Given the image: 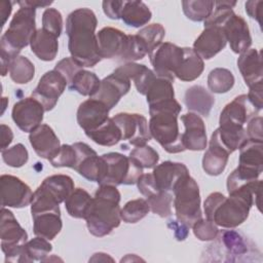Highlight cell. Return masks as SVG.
<instances>
[{"mask_svg": "<svg viewBox=\"0 0 263 263\" xmlns=\"http://www.w3.org/2000/svg\"><path fill=\"white\" fill-rule=\"evenodd\" d=\"M95 12L86 7L73 10L66 21L68 48L71 58L82 68L93 67L101 60L96 29Z\"/></svg>", "mask_w": 263, "mask_h": 263, "instance_id": "6da1fadb", "label": "cell"}, {"mask_svg": "<svg viewBox=\"0 0 263 263\" xmlns=\"http://www.w3.org/2000/svg\"><path fill=\"white\" fill-rule=\"evenodd\" d=\"M261 180L248 183L235 191L228 193L215 209L211 221L223 228H234L243 223L249 217L253 204L260 210Z\"/></svg>", "mask_w": 263, "mask_h": 263, "instance_id": "7a4b0ae2", "label": "cell"}, {"mask_svg": "<svg viewBox=\"0 0 263 263\" xmlns=\"http://www.w3.org/2000/svg\"><path fill=\"white\" fill-rule=\"evenodd\" d=\"M36 9L30 6H20L12 16L8 29L0 40L1 75L9 72L11 62L18 57L21 50L28 46L36 32Z\"/></svg>", "mask_w": 263, "mask_h": 263, "instance_id": "3957f363", "label": "cell"}, {"mask_svg": "<svg viewBox=\"0 0 263 263\" xmlns=\"http://www.w3.org/2000/svg\"><path fill=\"white\" fill-rule=\"evenodd\" d=\"M120 192L116 186L100 185L85 216L90 234L103 237L120 225Z\"/></svg>", "mask_w": 263, "mask_h": 263, "instance_id": "277c9868", "label": "cell"}, {"mask_svg": "<svg viewBox=\"0 0 263 263\" xmlns=\"http://www.w3.org/2000/svg\"><path fill=\"white\" fill-rule=\"evenodd\" d=\"M181 110V105L175 99L149 107L150 135L167 153L185 151L178 125Z\"/></svg>", "mask_w": 263, "mask_h": 263, "instance_id": "5b68a950", "label": "cell"}, {"mask_svg": "<svg viewBox=\"0 0 263 263\" xmlns=\"http://www.w3.org/2000/svg\"><path fill=\"white\" fill-rule=\"evenodd\" d=\"M263 171V142L247 139L239 147L238 166L227 178V191L258 180Z\"/></svg>", "mask_w": 263, "mask_h": 263, "instance_id": "8992f818", "label": "cell"}, {"mask_svg": "<svg viewBox=\"0 0 263 263\" xmlns=\"http://www.w3.org/2000/svg\"><path fill=\"white\" fill-rule=\"evenodd\" d=\"M215 241L208 246L205 255L220 256L217 261L236 262V261H252L249 256L260 253L255 251L254 243L242 233L236 230L219 231Z\"/></svg>", "mask_w": 263, "mask_h": 263, "instance_id": "52a82bcc", "label": "cell"}, {"mask_svg": "<svg viewBox=\"0 0 263 263\" xmlns=\"http://www.w3.org/2000/svg\"><path fill=\"white\" fill-rule=\"evenodd\" d=\"M173 193V204L177 220L190 228L197 220L202 218L199 187L196 181L190 175L183 177L175 187Z\"/></svg>", "mask_w": 263, "mask_h": 263, "instance_id": "ba28073f", "label": "cell"}, {"mask_svg": "<svg viewBox=\"0 0 263 263\" xmlns=\"http://www.w3.org/2000/svg\"><path fill=\"white\" fill-rule=\"evenodd\" d=\"M107 164L106 175L100 185H134L143 174V167L129 156L118 152L102 155Z\"/></svg>", "mask_w": 263, "mask_h": 263, "instance_id": "9c48e42d", "label": "cell"}, {"mask_svg": "<svg viewBox=\"0 0 263 263\" xmlns=\"http://www.w3.org/2000/svg\"><path fill=\"white\" fill-rule=\"evenodd\" d=\"M148 55L155 75L174 82L175 73L184 55L183 47L171 42H162Z\"/></svg>", "mask_w": 263, "mask_h": 263, "instance_id": "30bf717a", "label": "cell"}, {"mask_svg": "<svg viewBox=\"0 0 263 263\" xmlns=\"http://www.w3.org/2000/svg\"><path fill=\"white\" fill-rule=\"evenodd\" d=\"M72 146L77 154L74 170L86 180L97 182L100 185L107 171V164L102 155L98 156L92 148L82 142H76Z\"/></svg>", "mask_w": 263, "mask_h": 263, "instance_id": "8fae6325", "label": "cell"}, {"mask_svg": "<svg viewBox=\"0 0 263 263\" xmlns=\"http://www.w3.org/2000/svg\"><path fill=\"white\" fill-rule=\"evenodd\" d=\"M122 134V140L138 147L144 146L151 140L148 122L145 116L138 113L121 112L112 117Z\"/></svg>", "mask_w": 263, "mask_h": 263, "instance_id": "7c38bea8", "label": "cell"}, {"mask_svg": "<svg viewBox=\"0 0 263 263\" xmlns=\"http://www.w3.org/2000/svg\"><path fill=\"white\" fill-rule=\"evenodd\" d=\"M67 85L65 77L53 69L47 71L39 79L37 86L32 91V97L43 106L45 111H50L55 107Z\"/></svg>", "mask_w": 263, "mask_h": 263, "instance_id": "4fadbf2b", "label": "cell"}, {"mask_svg": "<svg viewBox=\"0 0 263 263\" xmlns=\"http://www.w3.org/2000/svg\"><path fill=\"white\" fill-rule=\"evenodd\" d=\"M0 184L2 206L22 209L31 204L33 192L20 178L11 175H2Z\"/></svg>", "mask_w": 263, "mask_h": 263, "instance_id": "5bb4252c", "label": "cell"}, {"mask_svg": "<svg viewBox=\"0 0 263 263\" xmlns=\"http://www.w3.org/2000/svg\"><path fill=\"white\" fill-rule=\"evenodd\" d=\"M44 112L43 106L36 99L30 97L22 99L13 105L11 117L21 130L31 133L41 124Z\"/></svg>", "mask_w": 263, "mask_h": 263, "instance_id": "9a60e30c", "label": "cell"}, {"mask_svg": "<svg viewBox=\"0 0 263 263\" xmlns=\"http://www.w3.org/2000/svg\"><path fill=\"white\" fill-rule=\"evenodd\" d=\"M0 238L1 250L4 255L23 247L28 241L26 230L20 225L12 212L6 210L4 206L1 209Z\"/></svg>", "mask_w": 263, "mask_h": 263, "instance_id": "2e32d148", "label": "cell"}, {"mask_svg": "<svg viewBox=\"0 0 263 263\" xmlns=\"http://www.w3.org/2000/svg\"><path fill=\"white\" fill-rule=\"evenodd\" d=\"M259 111L251 103L247 95H240L224 107L220 114L219 123L220 125L245 127V124L255 117Z\"/></svg>", "mask_w": 263, "mask_h": 263, "instance_id": "e0dca14e", "label": "cell"}, {"mask_svg": "<svg viewBox=\"0 0 263 263\" xmlns=\"http://www.w3.org/2000/svg\"><path fill=\"white\" fill-rule=\"evenodd\" d=\"M129 89L130 80L116 71H113V73L101 80L98 91L91 98L101 101L111 110Z\"/></svg>", "mask_w": 263, "mask_h": 263, "instance_id": "ac0fdd59", "label": "cell"}, {"mask_svg": "<svg viewBox=\"0 0 263 263\" xmlns=\"http://www.w3.org/2000/svg\"><path fill=\"white\" fill-rule=\"evenodd\" d=\"M227 42L234 53H242L252 44V37L246 20L234 12L221 26Z\"/></svg>", "mask_w": 263, "mask_h": 263, "instance_id": "d6986e66", "label": "cell"}, {"mask_svg": "<svg viewBox=\"0 0 263 263\" xmlns=\"http://www.w3.org/2000/svg\"><path fill=\"white\" fill-rule=\"evenodd\" d=\"M99 51L102 59L121 60L125 52L128 35L119 29L113 27H105L97 33Z\"/></svg>", "mask_w": 263, "mask_h": 263, "instance_id": "ffe728a7", "label": "cell"}, {"mask_svg": "<svg viewBox=\"0 0 263 263\" xmlns=\"http://www.w3.org/2000/svg\"><path fill=\"white\" fill-rule=\"evenodd\" d=\"M109 111L110 109L104 103L89 98L78 107L76 114L77 123L84 133L91 132L108 120Z\"/></svg>", "mask_w": 263, "mask_h": 263, "instance_id": "44dd1931", "label": "cell"}, {"mask_svg": "<svg viewBox=\"0 0 263 263\" xmlns=\"http://www.w3.org/2000/svg\"><path fill=\"white\" fill-rule=\"evenodd\" d=\"M185 132L182 134V143L185 150L201 151L206 148V133L202 118L195 113L189 112L181 116Z\"/></svg>", "mask_w": 263, "mask_h": 263, "instance_id": "7402d4cb", "label": "cell"}, {"mask_svg": "<svg viewBox=\"0 0 263 263\" xmlns=\"http://www.w3.org/2000/svg\"><path fill=\"white\" fill-rule=\"evenodd\" d=\"M227 40L221 27H206L193 43V50L202 59L210 60L225 48Z\"/></svg>", "mask_w": 263, "mask_h": 263, "instance_id": "603a6c76", "label": "cell"}, {"mask_svg": "<svg viewBox=\"0 0 263 263\" xmlns=\"http://www.w3.org/2000/svg\"><path fill=\"white\" fill-rule=\"evenodd\" d=\"M187 175H189V171L184 163L171 160L157 164L152 172L153 180L158 190L170 193H173L179 181Z\"/></svg>", "mask_w": 263, "mask_h": 263, "instance_id": "cb8c5ba5", "label": "cell"}, {"mask_svg": "<svg viewBox=\"0 0 263 263\" xmlns=\"http://www.w3.org/2000/svg\"><path fill=\"white\" fill-rule=\"evenodd\" d=\"M29 141L35 153L45 159H51L60 150L61 143L53 129L47 124H40L29 135Z\"/></svg>", "mask_w": 263, "mask_h": 263, "instance_id": "d4e9b609", "label": "cell"}, {"mask_svg": "<svg viewBox=\"0 0 263 263\" xmlns=\"http://www.w3.org/2000/svg\"><path fill=\"white\" fill-rule=\"evenodd\" d=\"M32 218L33 231L36 236H41L48 240H51L62 230L63 223L61 219L60 209L33 213Z\"/></svg>", "mask_w": 263, "mask_h": 263, "instance_id": "484cf974", "label": "cell"}, {"mask_svg": "<svg viewBox=\"0 0 263 263\" xmlns=\"http://www.w3.org/2000/svg\"><path fill=\"white\" fill-rule=\"evenodd\" d=\"M237 67L249 87L262 82L263 69L261 53L256 48H249L240 53L237 59Z\"/></svg>", "mask_w": 263, "mask_h": 263, "instance_id": "4316f807", "label": "cell"}, {"mask_svg": "<svg viewBox=\"0 0 263 263\" xmlns=\"http://www.w3.org/2000/svg\"><path fill=\"white\" fill-rule=\"evenodd\" d=\"M229 152L222 146L216 137L212 134L209 148L202 157V168L210 176H219L226 167Z\"/></svg>", "mask_w": 263, "mask_h": 263, "instance_id": "83f0119b", "label": "cell"}, {"mask_svg": "<svg viewBox=\"0 0 263 263\" xmlns=\"http://www.w3.org/2000/svg\"><path fill=\"white\" fill-rule=\"evenodd\" d=\"M184 104L192 113L205 117L215 104V97L203 86L192 85L184 95Z\"/></svg>", "mask_w": 263, "mask_h": 263, "instance_id": "f1b7e54d", "label": "cell"}, {"mask_svg": "<svg viewBox=\"0 0 263 263\" xmlns=\"http://www.w3.org/2000/svg\"><path fill=\"white\" fill-rule=\"evenodd\" d=\"M32 52L41 61L50 62L59 50L58 37L44 29H37L30 42Z\"/></svg>", "mask_w": 263, "mask_h": 263, "instance_id": "f546056e", "label": "cell"}, {"mask_svg": "<svg viewBox=\"0 0 263 263\" xmlns=\"http://www.w3.org/2000/svg\"><path fill=\"white\" fill-rule=\"evenodd\" d=\"M114 71L127 77L129 80L135 82V86L139 93L146 95V91L151 82L156 77L155 73L148 67L142 64L128 62L116 68Z\"/></svg>", "mask_w": 263, "mask_h": 263, "instance_id": "4dcf8cb0", "label": "cell"}, {"mask_svg": "<svg viewBox=\"0 0 263 263\" xmlns=\"http://www.w3.org/2000/svg\"><path fill=\"white\" fill-rule=\"evenodd\" d=\"M184 55L175 73V77L181 81H193L198 78L204 68L203 60L190 47H183Z\"/></svg>", "mask_w": 263, "mask_h": 263, "instance_id": "1f68e13d", "label": "cell"}, {"mask_svg": "<svg viewBox=\"0 0 263 263\" xmlns=\"http://www.w3.org/2000/svg\"><path fill=\"white\" fill-rule=\"evenodd\" d=\"M152 12L149 7L143 2L138 0L124 1L120 18L127 26L140 28L151 20Z\"/></svg>", "mask_w": 263, "mask_h": 263, "instance_id": "d6a6232c", "label": "cell"}, {"mask_svg": "<svg viewBox=\"0 0 263 263\" xmlns=\"http://www.w3.org/2000/svg\"><path fill=\"white\" fill-rule=\"evenodd\" d=\"M40 187L59 203L65 201L75 189L72 178L61 174L45 178L40 184Z\"/></svg>", "mask_w": 263, "mask_h": 263, "instance_id": "836d02e7", "label": "cell"}, {"mask_svg": "<svg viewBox=\"0 0 263 263\" xmlns=\"http://www.w3.org/2000/svg\"><path fill=\"white\" fill-rule=\"evenodd\" d=\"M85 135L96 144L106 147L114 146L120 140H122V134L120 128L110 117L104 124L91 132L85 133Z\"/></svg>", "mask_w": 263, "mask_h": 263, "instance_id": "e575fe53", "label": "cell"}, {"mask_svg": "<svg viewBox=\"0 0 263 263\" xmlns=\"http://www.w3.org/2000/svg\"><path fill=\"white\" fill-rule=\"evenodd\" d=\"M145 96L149 106L161 104L175 99L173 81L156 76L149 85Z\"/></svg>", "mask_w": 263, "mask_h": 263, "instance_id": "d590c367", "label": "cell"}, {"mask_svg": "<svg viewBox=\"0 0 263 263\" xmlns=\"http://www.w3.org/2000/svg\"><path fill=\"white\" fill-rule=\"evenodd\" d=\"M91 201L92 197L86 190L83 188H75L64 202L65 208L71 217L85 219Z\"/></svg>", "mask_w": 263, "mask_h": 263, "instance_id": "8d00e7d4", "label": "cell"}, {"mask_svg": "<svg viewBox=\"0 0 263 263\" xmlns=\"http://www.w3.org/2000/svg\"><path fill=\"white\" fill-rule=\"evenodd\" d=\"M100 84L101 80L93 72L81 69L74 75L68 87L70 90H75L79 95L91 98L98 91Z\"/></svg>", "mask_w": 263, "mask_h": 263, "instance_id": "74e56055", "label": "cell"}, {"mask_svg": "<svg viewBox=\"0 0 263 263\" xmlns=\"http://www.w3.org/2000/svg\"><path fill=\"white\" fill-rule=\"evenodd\" d=\"M34 64L28 58L18 55L11 62L9 67V76L13 82L17 84H26L34 78Z\"/></svg>", "mask_w": 263, "mask_h": 263, "instance_id": "f35d334b", "label": "cell"}, {"mask_svg": "<svg viewBox=\"0 0 263 263\" xmlns=\"http://www.w3.org/2000/svg\"><path fill=\"white\" fill-rule=\"evenodd\" d=\"M234 85V76L225 68H215L208 76L209 89L214 93H225Z\"/></svg>", "mask_w": 263, "mask_h": 263, "instance_id": "ab89813d", "label": "cell"}, {"mask_svg": "<svg viewBox=\"0 0 263 263\" xmlns=\"http://www.w3.org/2000/svg\"><path fill=\"white\" fill-rule=\"evenodd\" d=\"M183 11L187 18L193 22H204L213 12L215 1L188 0L182 2Z\"/></svg>", "mask_w": 263, "mask_h": 263, "instance_id": "60d3db41", "label": "cell"}, {"mask_svg": "<svg viewBox=\"0 0 263 263\" xmlns=\"http://www.w3.org/2000/svg\"><path fill=\"white\" fill-rule=\"evenodd\" d=\"M150 206L146 199L137 198L127 201L120 210V218L123 222L134 224L147 216Z\"/></svg>", "mask_w": 263, "mask_h": 263, "instance_id": "b9f144b4", "label": "cell"}, {"mask_svg": "<svg viewBox=\"0 0 263 263\" xmlns=\"http://www.w3.org/2000/svg\"><path fill=\"white\" fill-rule=\"evenodd\" d=\"M24 248L28 263L34 261H46L49 253L52 250V246L49 243L48 239L41 236H36L31 240H28Z\"/></svg>", "mask_w": 263, "mask_h": 263, "instance_id": "7bdbcfd3", "label": "cell"}, {"mask_svg": "<svg viewBox=\"0 0 263 263\" xmlns=\"http://www.w3.org/2000/svg\"><path fill=\"white\" fill-rule=\"evenodd\" d=\"M150 211L161 218H167L172 215L173 195L166 191H157L146 198Z\"/></svg>", "mask_w": 263, "mask_h": 263, "instance_id": "ee69618b", "label": "cell"}, {"mask_svg": "<svg viewBox=\"0 0 263 263\" xmlns=\"http://www.w3.org/2000/svg\"><path fill=\"white\" fill-rule=\"evenodd\" d=\"M137 34L145 42L148 49V54H150L155 47L162 43L165 30L160 24H151L142 28Z\"/></svg>", "mask_w": 263, "mask_h": 263, "instance_id": "f6af8a7d", "label": "cell"}, {"mask_svg": "<svg viewBox=\"0 0 263 263\" xmlns=\"http://www.w3.org/2000/svg\"><path fill=\"white\" fill-rule=\"evenodd\" d=\"M129 157L143 168H154L159 160V155L156 150L147 145L138 146L133 149L129 153Z\"/></svg>", "mask_w": 263, "mask_h": 263, "instance_id": "bcb514c9", "label": "cell"}, {"mask_svg": "<svg viewBox=\"0 0 263 263\" xmlns=\"http://www.w3.org/2000/svg\"><path fill=\"white\" fill-rule=\"evenodd\" d=\"M3 161L11 167H21L27 163L29 159V153L27 148L18 143L14 146L1 151Z\"/></svg>", "mask_w": 263, "mask_h": 263, "instance_id": "7dc6e473", "label": "cell"}, {"mask_svg": "<svg viewBox=\"0 0 263 263\" xmlns=\"http://www.w3.org/2000/svg\"><path fill=\"white\" fill-rule=\"evenodd\" d=\"M146 54H148V49L143 39L138 34L128 35L127 46L121 60L126 61L127 63L134 62L142 60Z\"/></svg>", "mask_w": 263, "mask_h": 263, "instance_id": "c3c4849f", "label": "cell"}, {"mask_svg": "<svg viewBox=\"0 0 263 263\" xmlns=\"http://www.w3.org/2000/svg\"><path fill=\"white\" fill-rule=\"evenodd\" d=\"M77 161V154L72 145H61L59 152L49 159V162L54 167H71L74 170Z\"/></svg>", "mask_w": 263, "mask_h": 263, "instance_id": "681fc988", "label": "cell"}, {"mask_svg": "<svg viewBox=\"0 0 263 263\" xmlns=\"http://www.w3.org/2000/svg\"><path fill=\"white\" fill-rule=\"evenodd\" d=\"M42 29L59 38L63 31L62 13L55 8H46L42 14Z\"/></svg>", "mask_w": 263, "mask_h": 263, "instance_id": "f907efd6", "label": "cell"}, {"mask_svg": "<svg viewBox=\"0 0 263 263\" xmlns=\"http://www.w3.org/2000/svg\"><path fill=\"white\" fill-rule=\"evenodd\" d=\"M194 235L202 241L214 240L219 232L218 226L209 219L200 218L192 226Z\"/></svg>", "mask_w": 263, "mask_h": 263, "instance_id": "816d5d0a", "label": "cell"}, {"mask_svg": "<svg viewBox=\"0 0 263 263\" xmlns=\"http://www.w3.org/2000/svg\"><path fill=\"white\" fill-rule=\"evenodd\" d=\"M81 69L82 67L79 66L71 57L61 60L54 67V70L59 71L65 77L68 84L71 82L74 75Z\"/></svg>", "mask_w": 263, "mask_h": 263, "instance_id": "f5cc1de1", "label": "cell"}, {"mask_svg": "<svg viewBox=\"0 0 263 263\" xmlns=\"http://www.w3.org/2000/svg\"><path fill=\"white\" fill-rule=\"evenodd\" d=\"M246 134H247L248 139L263 142L262 117L261 116H255L248 122V125L246 128Z\"/></svg>", "mask_w": 263, "mask_h": 263, "instance_id": "db71d44e", "label": "cell"}, {"mask_svg": "<svg viewBox=\"0 0 263 263\" xmlns=\"http://www.w3.org/2000/svg\"><path fill=\"white\" fill-rule=\"evenodd\" d=\"M123 4H124V0L123 1L106 0V1H103V10L109 18L119 20Z\"/></svg>", "mask_w": 263, "mask_h": 263, "instance_id": "11a10c76", "label": "cell"}, {"mask_svg": "<svg viewBox=\"0 0 263 263\" xmlns=\"http://www.w3.org/2000/svg\"><path fill=\"white\" fill-rule=\"evenodd\" d=\"M262 91H263V84L262 82H259L253 86L250 87V91L247 95L251 103L258 108L259 110L262 109L263 107V97H262Z\"/></svg>", "mask_w": 263, "mask_h": 263, "instance_id": "9f6ffc18", "label": "cell"}, {"mask_svg": "<svg viewBox=\"0 0 263 263\" xmlns=\"http://www.w3.org/2000/svg\"><path fill=\"white\" fill-rule=\"evenodd\" d=\"M167 226L174 231V235L177 240H184L188 236L189 227L179 220H170Z\"/></svg>", "mask_w": 263, "mask_h": 263, "instance_id": "6f0895ef", "label": "cell"}, {"mask_svg": "<svg viewBox=\"0 0 263 263\" xmlns=\"http://www.w3.org/2000/svg\"><path fill=\"white\" fill-rule=\"evenodd\" d=\"M246 12L252 18H255L259 25H262L261 21V10L263 6V1H248L246 2Z\"/></svg>", "mask_w": 263, "mask_h": 263, "instance_id": "680465c9", "label": "cell"}, {"mask_svg": "<svg viewBox=\"0 0 263 263\" xmlns=\"http://www.w3.org/2000/svg\"><path fill=\"white\" fill-rule=\"evenodd\" d=\"M13 134L11 128L6 124H1V151L6 149L12 142Z\"/></svg>", "mask_w": 263, "mask_h": 263, "instance_id": "91938a15", "label": "cell"}, {"mask_svg": "<svg viewBox=\"0 0 263 263\" xmlns=\"http://www.w3.org/2000/svg\"><path fill=\"white\" fill-rule=\"evenodd\" d=\"M12 10V2L11 1H7V0H3L0 2V17H1V27H3L8 18V16L10 15Z\"/></svg>", "mask_w": 263, "mask_h": 263, "instance_id": "94428289", "label": "cell"}, {"mask_svg": "<svg viewBox=\"0 0 263 263\" xmlns=\"http://www.w3.org/2000/svg\"><path fill=\"white\" fill-rule=\"evenodd\" d=\"M20 6H30L33 8H44L52 4V1H42V0H21L17 1Z\"/></svg>", "mask_w": 263, "mask_h": 263, "instance_id": "6125c7cd", "label": "cell"}, {"mask_svg": "<svg viewBox=\"0 0 263 263\" xmlns=\"http://www.w3.org/2000/svg\"><path fill=\"white\" fill-rule=\"evenodd\" d=\"M2 102H3V108H2V114L6 108V102H8V99L7 98H2Z\"/></svg>", "mask_w": 263, "mask_h": 263, "instance_id": "be15d7a7", "label": "cell"}]
</instances>
